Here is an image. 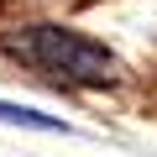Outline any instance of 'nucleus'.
I'll return each mask as SVG.
<instances>
[{
	"label": "nucleus",
	"mask_w": 157,
	"mask_h": 157,
	"mask_svg": "<svg viewBox=\"0 0 157 157\" xmlns=\"http://www.w3.org/2000/svg\"><path fill=\"white\" fill-rule=\"evenodd\" d=\"M6 52L21 58L26 68L47 73V78H58V84H78V89L115 84V78H121V58L105 42L73 32V26H52V21L6 32Z\"/></svg>",
	"instance_id": "1"
},
{
	"label": "nucleus",
	"mask_w": 157,
	"mask_h": 157,
	"mask_svg": "<svg viewBox=\"0 0 157 157\" xmlns=\"http://www.w3.org/2000/svg\"><path fill=\"white\" fill-rule=\"evenodd\" d=\"M0 121L6 126H32V131H63V121H52L42 110H26V105H6V100H0Z\"/></svg>",
	"instance_id": "2"
}]
</instances>
